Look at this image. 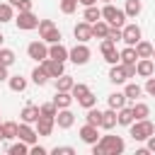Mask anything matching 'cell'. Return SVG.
<instances>
[{
	"instance_id": "5",
	"label": "cell",
	"mask_w": 155,
	"mask_h": 155,
	"mask_svg": "<svg viewBox=\"0 0 155 155\" xmlns=\"http://www.w3.org/2000/svg\"><path fill=\"white\" fill-rule=\"evenodd\" d=\"M15 24H17V29H22V31H31V29H39V17H36L31 10H22V12L15 17Z\"/></svg>"
},
{
	"instance_id": "12",
	"label": "cell",
	"mask_w": 155,
	"mask_h": 155,
	"mask_svg": "<svg viewBox=\"0 0 155 155\" xmlns=\"http://www.w3.org/2000/svg\"><path fill=\"white\" fill-rule=\"evenodd\" d=\"M68 56H70V48H65L61 41H56V44H48V58H56V61H68Z\"/></svg>"
},
{
	"instance_id": "30",
	"label": "cell",
	"mask_w": 155,
	"mask_h": 155,
	"mask_svg": "<svg viewBox=\"0 0 155 155\" xmlns=\"http://www.w3.org/2000/svg\"><path fill=\"white\" fill-rule=\"evenodd\" d=\"M140 10H143L140 0H126V7H124L126 17H138V15H140Z\"/></svg>"
},
{
	"instance_id": "1",
	"label": "cell",
	"mask_w": 155,
	"mask_h": 155,
	"mask_svg": "<svg viewBox=\"0 0 155 155\" xmlns=\"http://www.w3.org/2000/svg\"><path fill=\"white\" fill-rule=\"evenodd\" d=\"M128 128H131V138H133V140H148V138L155 133V126H153V121H148V119H136Z\"/></svg>"
},
{
	"instance_id": "39",
	"label": "cell",
	"mask_w": 155,
	"mask_h": 155,
	"mask_svg": "<svg viewBox=\"0 0 155 155\" xmlns=\"http://www.w3.org/2000/svg\"><path fill=\"white\" fill-rule=\"evenodd\" d=\"M39 111H41V116H51V119H56L58 107H56L53 102H46V104H41V107H39Z\"/></svg>"
},
{
	"instance_id": "26",
	"label": "cell",
	"mask_w": 155,
	"mask_h": 155,
	"mask_svg": "<svg viewBox=\"0 0 155 155\" xmlns=\"http://www.w3.org/2000/svg\"><path fill=\"white\" fill-rule=\"evenodd\" d=\"M107 102H109V107H111V109H116V111H119L121 107H126V94H124V92H111V94L107 97Z\"/></svg>"
},
{
	"instance_id": "36",
	"label": "cell",
	"mask_w": 155,
	"mask_h": 155,
	"mask_svg": "<svg viewBox=\"0 0 155 155\" xmlns=\"http://www.w3.org/2000/svg\"><path fill=\"white\" fill-rule=\"evenodd\" d=\"M99 121H102V111H99V109H94V107H90V109H87V114H85V124L99 126Z\"/></svg>"
},
{
	"instance_id": "3",
	"label": "cell",
	"mask_w": 155,
	"mask_h": 155,
	"mask_svg": "<svg viewBox=\"0 0 155 155\" xmlns=\"http://www.w3.org/2000/svg\"><path fill=\"white\" fill-rule=\"evenodd\" d=\"M102 19H107L109 22V27H124L126 24V12L124 10H119V7H114L111 2H107L104 7H102Z\"/></svg>"
},
{
	"instance_id": "49",
	"label": "cell",
	"mask_w": 155,
	"mask_h": 155,
	"mask_svg": "<svg viewBox=\"0 0 155 155\" xmlns=\"http://www.w3.org/2000/svg\"><path fill=\"white\" fill-rule=\"evenodd\" d=\"M145 148H148L150 153H155V133H153V136H150V138L145 140Z\"/></svg>"
},
{
	"instance_id": "21",
	"label": "cell",
	"mask_w": 155,
	"mask_h": 155,
	"mask_svg": "<svg viewBox=\"0 0 155 155\" xmlns=\"http://www.w3.org/2000/svg\"><path fill=\"white\" fill-rule=\"evenodd\" d=\"M73 92H61V90H56V97H53V104L58 107V109H68L70 104H73Z\"/></svg>"
},
{
	"instance_id": "2",
	"label": "cell",
	"mask_w": 155,
	"mask_h": 155,
	"mask_svg": "<svg viewBox=\"0 0 155 155\" xmlns=\"http://www.w3.org/2000/svg\"><path fill=\"white\" fill-rule=\"evenodd\" d=\"M97 143L102 145L104 155H121V153L126 150V143H124L121 136H102Z\"/></svg>"
},
{
	"instance_id": "28",
	"label": "cell",
	"mask_w": 155,
	"mask_h": 155,
	"mask_svg": "<svg viewBox=\"0 0 155 155\" xmlns=\"http://www.w3.org/2000/svg\"><path fill=\"white\" fill-rule=\"evenodd\" d=\"M73 85H75V80L70 78V75H61V78H56V90H61V92H70L73 90Z\"/></svg>"
},
{
	"instance_id": "14",
	"label": "cell",
	"mask_w": 155,
	"mask_h": 155,
	"mask_svg": "<svg viewBox=\"0 0 155 155\" xmlns=\"http://www.w3.org/2000/svg\"><path fill=\"white\" fill-rule=\"evenodd\" d=\"M53 128H56V119H51V116H39V121H36V133L39 136H51L53 133Z\"/></svg>"
},
{
	"instance_id": "46",
	"label": "cell",
	"mask_w": 155,
	"mask_h": 155,
	"mask_svg": "<svg viewBox=\"0 0 155 155\" xmlns=\"http://www.w3.org/2000/svg\"><path fill=\"white\" fill-rule=\"evenodd\" d=\"M99 48H102V53H107V51H111V48H116V41H111V39H102V44H99Z\"/></svg>"
},
{
	"instance_id": "19",
	"label": "cell",
	"mask_w": 155,
	"mask_h": 155,
	"mask_svg": "<svg viewBox=\"0 0 155 155\" xmlns=\"http://www.w3.org/2000/svg\"><path fill=\"white\" fill-rule=\"evenodd\" d=\"M44 65H46V70H48V75H51V78H61V75L65 73V68H63V61L46 58V61H44Z\"/></svg>"
},
{
	"instance_id": "41",
	"label": "cell",
	"mask_w": 155,
	"mask_h": 155,
	"mask_svg": "<svg viewBox=\"0 0 155 155\" xmlns=\"http://www.w3.org/2000/svg\"><path fill=\"white\" fill-rule=\"evenodd\" d=\"M104 61H107L109 65H116V63H121V53H119L116 48H111V51L104 53Z\"/></svg>"
},
{
	"instance_id": "43",
	"label": "cell",
	"mask_w": 155,
	"mask_h": 155,
	"mask_svg": "<svg viewBox=\"0 0 155 155\" xmlns=\"http://www.w3.org/2000/svg\"><path fill=\"white\" fill-rule=\"evenodd\" d=\"M51 153L53 155H75V148H70V145H56V148H51Z\"/></svg>"
},
{
	"instance_id": "17",
	"label": "cell",
	"mask_w": 155,
	"mask_h": 155,
	"mask_svg": "<svg viewBox=\"0 0 155 155\" xmlns=\"http://www.w3.org/2000/svg\"><path fill=\"white\" fill-rule=\"evenodd\" d=\"M109 80L114 82V85H124L128 78H126V68H124V63H116V65H111V70H109Z\"/></svg>"
},
{
	"instance_id": "18",
	"label": "cell",
	"mask_w": 155,
	"mask_h": 155,
	"mask_svg": "<svg viewBox=\"0 0 155 155\" xmlns=\"http://www.w3.org/2000/svg\"><path fill=\"white\" fill-rule=\"evenodd\" d=\"M19 116H22V121H24V124H36V121H39V116H41V111H39V107H36V104H27V107L22 109V114H19Z\"/></svg>"
},
{
	"instance_id": "42",
	"label": "cell",
	"mask_w": 155,
	"mask_h": 155,
	"mask_svg": "<svg viewBox=\"0 0 155 155\" xmlns=\"http://www.w3.org/2000/svg\"><path fill=\"white\" fill-rule=\"evenodd\" d=\"M70 92H73V97H75V99H78V97H82V94H87V92H90V87H87V85H85V82H75V85H73V90H70Z\"/></svg>"
},
{
	"instance_id": "4",
	"label": "cell",
	"mask_w": 155,
	"mask_h": 155,
	"mask_svg": "<svg viewBox=\"0 0 155 155\" xmlns=\"http://www.w3.org/2000/svg\"><path fill=\"white\" fill-rule=\"evenodd\" d=\"M39 36L46 44H56V41H61V29L51 19H39Z\"/></svg>"
},
{
	"instance_id": "23",
	"label": "cell",
	"mask_w": 155,
	"mask_h": 155,
	"mask_svg": "<svg viewBox=\"0 0 155 155\" xmlns=\"http://www.w3.org/2000/svg\"><path fill=\"white\" fill-rule=\"evenodd\" d=\"M107 34H109V22H107V19H97V22L92 24V36L107 39Z\"/></svg>"
},
{
	"instance_id": "48",
	"label": "cell",
	"mask_w": 155,
	"mask_h": 155,
	"mask_svg": "<svg viewBox=\"0 0 155 155\" xmlns=\"http://www.w3.org/2000/svg\"><path fill=\"white\" fill-rule=\"evenodd\" d=\"M29 153H31V155H46V153H48V150H46V148H44V145H36V143H34V145H31V148H29Z\"/></svg>"
},
{
	"instance_id": "16",
	"label": "cell",
	"mask_w": 155,
	"mask_h": 155,
	"mask_svg": "<svg viewBox=\"0 0 155 155\" xmlns=\"http://www.w3.org/2000/svg\"><path fill=\"white\" fill-rule=\"evenodd\" d=\"M153 70H155L153 58H138V63H136V73H138L140 78H150Z\"/></svg>"
},
{
	"instance_id": "29",
	"label": "cell",
	"mask_w": 155,
	"mask_h": 155,
	"mask_svg": "<svg viewBox=\"0 0 155 155\" xmlns=\"http://www.w3.org/2000/svg\"><path fill=\"white\" fill-rule=\"evenodd\" d=\"M121 63L128 65V63H138V53H136V46H126L121 51Z\"/></svg>"
},
{
	"instance_id": "52",
	"label": "cell",
	"mask_w": 155,
	"mask_h": 155,
	"mask_svg": "<svg viewBox=\"0 0 155 155\" xmlns=\"http://www.w3.org/2000/svg\"><path fill=\"white\" fill-rule=\"evenodd\" d=\"M0 140H5V131H2V124H0Z\"/></svg>"
},
{
	"instance_id": "6",
	"label": "cell",
	"mask_w": 155,
	"mask_h": 155,
	"mask_svg": "<svg viewBox=\"0 0 155 155\" xmlns=\"http://www.w3.org/2000/svg\"><path fill=\"white\" fill-rule=\"evenodd\" d=\"M27 53H29V58H34L36 63H44V61L48 58V44H46L44 39L31 41V44L27 46Z\"/></svg>"
},
{
	"instance_id": "40",
	"label": "cell",
	"mask_w": 155,
	"mask_h": 155,
	"mask_svg": "<svg viewBox=\"0 0 155 155\" xmlns=\"http://www.w3.org/2000/svg\"><path fill=\"white\" fill-rule=\"evenodd\" d=\"M78 2L80 0H61V12L63 15H73L78 10Z\"/></svg>"
},
{
	"instance_id": "31",
	"label": "cell",
	"mask_w": 155,
	"mask_h": 155,
	"mask_svg": "<svg viewBox=\"0 0 155 155\" xmlns=\"http://www.w3.org/2000/svg\"><path fill=\"white\" fill-rule=\"evenodd\" d=\"M10 19H15V7L10 2H0V24H5Z\"/></svg>"
},
{
	"instance_id": "10",
	"label": "cell",
	"mask_w": 155,
	"mask_h": 155,
	"mask_svg": "<svg viewBox=\"0 0 155 155\" xmlns=\"http://www.w3.org/2000/svg\"><path fill=\"white\" fill-rule=\"evenodd\" d=\"M73 34H75V39H78V41H82V44H87L90 39H94V36H92V24H90V22H85V19L75 24Z\"/></svg>"
},
{
	"instance_id": "20",
	"label": "cell",
	"mask_w": 155,
	"mask_h": 155,
	"mask_svg": "<svg viewBox=\"0 0 155 155\" xmlns=\"http://www.w3.org/2000/svg\"><path fill=\"white\" fill-rule=\"evenodd\" d=\"M48 78H51V75H48V70H46V65H44V63H41V65H36V68L31 70V82H34V85H46V82H48Z\"/></svg>"
},
{
	"instance_id": "32",
	"label": "cell",
	"mask_w": 155,
	"mask_h": 155,
	"mask_svg": "<svg viewBox=\"0 0 155 155\" xmlns=\"http://www.w3.org/2000/svg\"><path fill=\"white\" fill-rule=\"evenodd\" d=\"M2 131H5V140H12V138H17L19 124H15V121H2Z\"/></svg>"
},
{
	"instance_id": "34",
	"label": "cell",
	"mask_w": 155,
	"mask_h": 155,
	"mask_svg": "<svg viewBox=\"0 0 155 155\" xmlns=\"http://www.w3.org/2000/svg\"><path fill=\"white\" fill-rule=\"evenodd\" d=\"M124 94H126V99H136V97H140V94H143V87H140V85H136V82H128V85L124 87Z\"/></svg>"
},
{
	"instance_id": "13",
	"label": "cell",
	"mask_w": 155,
	"mask_h": 155,
	"mask_svg": "<svg viewBox=\"0 0 155 155\" xmlns=\"http://www.w3.org/2000/svg\"><path fill=\"white\" fill-rule=\"evenodd\" d=\"M75 124V114L70 111V107L68 109H58V114H56V126L58 128H70Z\"/></svg>"
},
{
	"instance_id": "54",
	"label": "cell",
	"mask_w": 155,
	"mask_h": 155,
	"mask_svg": "<svg viewBox=\"0 0 155 155\" xmlns=\"http://www.w3.org/2000/svg\"><path fill=\"white\" fill-rule=\"evenodd\" d=\"M153 58H155V48H153Z\"/></svg>"
},
{
	"instance_id": "15",
	"label": "cell",
	"mask_w": 155,
	"mask_h": 155,
	"mask_svg": "<svg viewBox=\"0 0 155 155\" xmlns=\"http://www.w3.org/2000/svg\"><path fill=\"white\" fill-rule=\"evenodd\" d=\"M119 124V116H116V109H107V111H102V121H99V128H107V131H111L114 126Z\"/></svg>"
},
{
	"instance_id": "51",
	"label": "cell",
	"mask_w": 155,
	"mask_h": 155,
	"mask_svg": "<svg viewBox=\"0 0 155 155\" xmlns=\"http://www.w3.org/2000/svg\"><path fill=\"white\" fill-rule=\"evenodd\" d=\"M80 5H85V7H90V5H97V0H80Z\"/></svg>"
},
{
	"instance_id": "53",
	"label": "cell",
	"mask_w": 155,
	"mask_h": 155,
	"mask_svg": "<svg viewBox=\"0 0 155 155\" xmlns=\"http://www.w3.org/2000/svg\"><path fill=\"white\" fill-rule=\"evenodd\" d=\"M2 39H5V36H2V34H0V46H2Z\"/></svg>"
},
{
	"instance_id": "37",
	"label": "cell",
	"mask_w": 155,
	"mask_h": 155,
	"mask_svg": "<svg viewBox=\"0 0 155 155\" xmlns=\"http://www.w3.org/2000/svg\"><path fill=\"white\" fill-rule=\"evenodd\" d=\"M15 61H17V56H15V51H12V48H0V63H2V65H7V68H10Z\"/></svg>"
},
{
	"instance_id": "25",
	"label": "cell",
	"mask_w": 155,
	"mask_h": 155,
	"mask_svg": "<svg viewBox=\"0 0 155 155\" xmlns=\"http://www.w3.org/2000/svg\"><path fill=\"white\" fill-rule=\"evenodd\" d=\"M82 19H85V22H90V24H94L97 19H102V10H99L97 5H90V7H85Z\"/></svg>"
},
{
	"instance_id": "9",
	"label": "cell",
	"mask_w": 155,
	"mask_h": 155,
	"mask_svg": "<svg viewBox=\"0 0 155 155\" xmlns=\"http://www.w3.org/2000/svg\"><path fill=\"white\" fill-rule=\"evenodd\" d=\"M99 126H92V124H85L82 128H80V140L82 143H87V145H94L102 136H99V131H97Z\"/></svg>"
},
{
	"instance_id": "47",
	"label": "cell",
	"mask_w": 155,
	"mask_h": 155,
	"mask_svg": "<svg viewBox=\"0 0 155 155\" xmlns=\"http://www.w3.org/2000/svg\"><path fill=\"white\" fill-rule=\"evenodd\" d=\"M150 97H155V78H148V82H145V87H143Z\"/></svg>"
},
{
	"instance_id": "50",
	"label": "cell",
	"mask_w": 155,
	"mask_h": 155,
	"mask_svg": "<svg viewBox=\"0 0 155 155\" xmlns=\"http://www.w3.org/2000/svg\"><path fill=\"white\" fill-rule=\"evenodd\" d=\"M7 78H10V75H7V65H2V63H0V82H5Z\"/></svg>"
},
{
	"instance_id": "33",
	"label": "cell",
	"mask_w": 155,
	"mask_h": 155,
	"mask_svg": "<svg viewBox=\"0 0 155 155\" xmlns=\"http://www.w3.org/2000/svg\"><path fill=\"white\" fill-rule=\"evenodd\" d=\"M29 143H24V140H19V143H12V145H7V153L10 155H27L29 153Z\"/></svg>"
},
{
	"instance_id": "55",
	"label": "cell",
	"mask_w": 155,
	"mask_h": 155,
	"mask_svg": "<svg viewBox=\"0 0 155 155\" xmlns=\"http://www.w3.org/2000/svg\"><path fill=\"white\" fill-rule=\"evenodd\" d=\"M104 2H111V0H104Z\"/></svg>"
},
{
	"instance_id": "56",
	"label": "cell",
	"mask_w": 155,
	"mask_h": 155,
	"mask_svg": "<svg viewBox=\"0 0 155 155\" xmlns=\"http://www.w3.org/2000/svg\"><path fill=\"white\" fill-rule=\"evenodd\" d=\"M0 124H2V121H0Z\"/></svg>"
},
{
	"instance_id": "7",
	"label": "cell",
	"mask_w": 155,
	"mask_h": 155,
	"mask_svg": "<svg viewBox=\"0 0 155 155\" xmlns=\"http://www.w3.org/2000/svg\"><path fill=\"white\" fill-rule=\"evenodd\" d=\"M90 56H92V51L87 48V44L78 41V44L70 48V56H68V61H73L75 65H85V63L90 61Z\"/></svg>"
},
{
	"instance_id": "8",
	"label": "cell",
	"mask_w": 155,
	"mask_h": 155,
	"mask_svg": "<svg viewBox=\"0 0 155 155\" xmlns=\"http://www.w3.org/2000/svg\"><path fill=\"white\" fill-rule=\"evenodd\" d=\"M121 34H124V44L126 46H136L138 41H140V36H143V31H140V27L138 24H124V29H121Z\"/></svg>"
},
{
	"instance_id": "45",
	"label": "cell",
	"mask_w": 155,
	"mask_h": 155,
	"mask_svg": "<svg viewBox=\"0 0 155 155\" xmlns=\"http://www.w3.org/2000/svg\"><path fill=\"white\" fill-rule=\"evenodd\" d=\"M107 39H111V41H121V39H124V34H121V29H119V27H109Z\"/></svg>"
},
{
	"instance_id": "38",
	"label": "cell",
	"mask_w": 155,
	"mask_h": 155,
	"mask_svg": "<svg viewBox=\"0 0 155 155\" xmlns=\"http://www.w3.org/2000/svg\"><path fill=\"white\" fill-rule=\"evenodd\" d=\"M78 104H80V107H85V109H90V107H94V104H97V97H94V92L90 90L87 94H82V97H78Z\"/></svg>"
},
{
	"instance_id": "44",
	"label": "cell",
	"mask_w": 155,
	"mask_h": 155,
	"mask_svg": "<svg viewBox=\"0 0 155 155\" xmlns=\"http://www.w3.org/2000/svg\"><path fill=\"white\" fill-rule=\"evenodd\" d=\"M7 2H10L12 7H17L19 12H22V10H31V0H7Z\"/></svg>"
},
{
	"instance_id": "11",
	"label": "cell",
	"mask_w": 155,
	"mask_h": 155,
	"mask_svg": "<svg viewBox=\"0 0 155 155\" xmlns=\"http://www.w3.org/2000/svg\"><path fill=\"white\" fill-rule=\"evenodd\" d=\"M17 138L19 140H24V143H29V145H34L36 140H39V133L31 128V124H19V131H17Z\"/></svg>"
},
{
	"instance_id": "24",
	"label": "cell",
	"mask_w": 155,
	"mask_h": 155,
	"mask_svg": "<svg viewBox=\"0 0 155 155\" xmlns=\"http://www.w3.org/2000/svg\"><path fill=\"white\" fill-rule=\"evenodd\" d=\"M7 85H10L12 92H24V90H27V78H22V75H10V78H7Z\"/></svg>"
},
{
	"instance_id": "27",
	"label": "cell",
	"mask_w": 155,
	"mask_h": 155,
	"mask_svg": "<svg viewBox=\"0 0 155 155\" xmlns=\"http://www.w3.org/2000/svg\"><path fill=\"white\" fill-rule=\"evenodd\" d=\"M153 48H155V46L148 44V41H143V39L136 44V53H138V58H153Z\"/></svg>"
},
{
	"instance_id": "35",
	"label": "cell",
	"mask_w": 155,
	"mask_h": 155,
	"mask_svg": "<svg viewBox=\"0 0 155 155\" xmlns=\"http://www.w3.org/2000/svg\"><path fill=\"white\" fill-rule=\"evenodd\" d=\"M133 116H136V119H148V116H150V107H148L145 102H136V104H133Z\"/></svg>"
},
{
	"instance_id": "22",
	"label": "cell",
	"mask_w": 155,
	"mask_h": 155,
	"mask_svg": "<svg viewBox=\"0 0 155 155\" xmlns=\"http://www.w3.org/2000/svg\"><path fill=\"white\" fill-rule=\"evenodd\" d=\"M116 116H119V124H121V126H131V124L136 121V116H133V107H121V109L116 111Z\"/></svg>"
}]
</instances>
